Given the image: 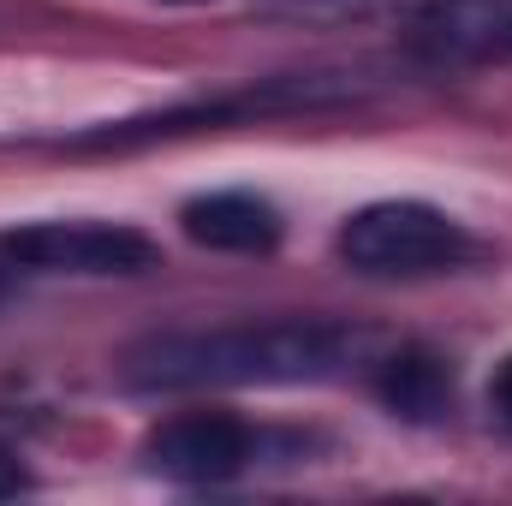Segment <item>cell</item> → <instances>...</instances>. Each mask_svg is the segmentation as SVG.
I'll return each instance as SVG.
<instances>
[{
	"mask_svg": "<svg viewBox=\"0 0 512 506\" xmlns=\"http://www.w3.org/2000/svg\"><path fill=\"white\" fill-rule=\"evenodd\" d=\"M30 489H36V477H30V465H24V453H18L12 441H0V501L30 495Z\"/></svg>",
	"mask_w": 512,
	"mask_h": 506,
	"instance_id": "cell-8",
	"label": "cell"
},
{
	"mask_svg": "<svg viewBox=\"0 0 512 506\" xmlns=\"http://www.w3.org/2000/svg\"><path fill=\"white\" fill-rule=\"evenodd\" d=\"M370 387L393 417H411V423H435L447 405H453V376L435 352L423 346H399L387 358H370Z\"/></svg>",
	"mask_w": 512,
	"mask_h": 506,
	"instance_id": "cell-6",
	"label": "cell"
},
{
	"mask_svg": "<svg viewBox=\"0 0 512 506\" xmlns=\"http://www.w3.org/2000/svg\"><path fill=\"white\" fill-rule=\"evenodd\" d=\"M161 245L131 221H24L0 227V310L60 280H137Z\"/></svg>",
	"mask_w": 512,
	"mask_h": 506,
	"instance_id": "cell-3",
	"label": "cell"
},
{
	"mask_svg": "<svg viewBox=\"0 0 512 506\" xmlns=\"http://www.w3.org/2000/svg\"><path fill=\"white\" fill-rule=\"evenodd\" d=\"M352 370H370V334L334 316H251L215 328H167L120 352V387L131 393L310 387Z\"/></svg>",
	"mask_w": 512,
	"mask_h": 506,
	"instance_id": "cell-1",
	"label": "cell"
},
{
	"mask_svg": "<svg viewBox=\"0 0 512 506\" xmlns=\"http://www.w3.org/2000/svg\"><path fill=\"white\" fill-rule=\"evenodd\" d=\"M447 0H256V12L286 18V24H370L393 12H435Z\"/></svg>",
	"mask_w": 512,
	"mask_h": 506,
	"instance_id": "cell-7",
	"label": "cell"
},
{
	"mask_svg": "<svg viewBox=\"0 0 512 506\" xmlns=\"http://www.w3.org/2000/svg\"><path fill=\"white\" fill-rule=\"evenodd\" d=\"M179 227H185L191 245L227 256H268L286 233L280 209L256 191H203L179 209Z\"/></svg>",
	"mask_w": 512,
	"mask_h": 506,
	"instance_id": "cell-5",
	"label": "cell"
},
{
	"mask_svg": "<svg viewBox=\"0 0 512 506\" xmlns=\"http://www.w3.org/2000/svg\"><path fill=\"white\" fill-rule=\"evenodd\" d=\"M304 453H310L304 429L251 423L239 411H173L137 447L143 471L161 483H179V489H227V483H245L256 471L298 465Z\"/></svg>",
	"mask_w": 512,
	"mask_h": 506,
	"instance_id": "cell-2",
	"label": "cell"
},
{
	"mask_svg": "<svg viewBox=\"0 0 512 506\" xmlns=\"http://www.w3.org/2000/svg\"><path fill=\"white\" fill-rule=\"evenodd\" d=\"M334 256L358 274V280H441V274H465L471 262H483V239L453 221L447 209L423 203V197H387L364 203L358 215L340 221Z\"/></svg>",
	"mask_w": 512,
	"mask_h": 506,
	"instance_id": "cell-4",
	"label": "cell"
},
{
	"mask_svg": "<svg viewBox=\"0 0 512 506\" xmlns=\"http://www.w3.org/2000/svg\"><path fill=\"white\" fill-rule=\"evenodd\" d=\"M489 417L501 429H512V352L495 364V376H489Z\"/></svg>",
	"mask_w": 512,
	"mask_h": 506,
	"instance_id": "cell-9",
	"label": "cell"
},
{
	"mask_svg": "<svg viewBox=\"0 0 512 506\" xmlns=\"http://www.w3.org/2000/svg\"><path fill=\"white\" fill-rule=\"evenodd\" d=\"M161 6H203V0H161Z\"/></svg>",
	"mask_w": 512,
	"mask_h": 506,
	"instance_id": "cell-10",
	"label": "cell"
}]
</instances>
